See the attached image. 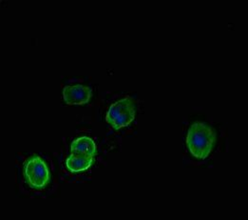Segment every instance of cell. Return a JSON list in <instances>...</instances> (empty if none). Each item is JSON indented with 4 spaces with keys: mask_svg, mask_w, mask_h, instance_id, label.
Segmentation results:
<instances>
[{
    "mask_svg": "<svg viewBox=\"0 0 248 220\" xmlns=\"http://www.w3.org/2000/svg\"><path fill=\"white\" fill-rule=\"evenodd\" d=\"M216 141L214 130L205 123L195 122L188 130L186 144L191 154L198 159H205Z\"/></svg>",
    "mask_w": 248,
    "mask_h": 220,
    "instance_id": "1",
    "label": "cell"
},
{
    "mask_svg": "<svg viewBox=\"0 0 248 220\" xmlns=\"http://www.w3.org/2000/svg\"><path fill=\"white\" fill-rule=\"evenodd\" d=\"M135 107L129 98H122L113 103L108 110L106 120L114 129L119 130L127 127L134 120Z\"/></svg>",
    "mask_w": 248,
    "mask_h": 220,
    "instance_id": "2",
    "label": "cell"
},
{
    "mask_svg": "<svg viewBox=\"0 0 248 220\" xmlns=\"http://www.w3.org/2000/svg\"><path fill=\"white\" fill-rule=\"evenodd\" d=\"M24 175L30 187L33 189H43L50 180V174L46 163L39 157L33 156L24 167Z\"/></svg>",
    "mask_w": 248,
    "mask_h": 220,
    "instance_id": "3",
    "label": "cell"
},
{
    "mask_svg": "<svg viewBox=\"0 0 248 220\" xmlns=\"http://www.w3.org/2000/svg\"><path fill=\"white\" fill-rule=\"evenodd\" d=\"M62 94L68 105H84L92 98L91 88L84 85L67 86L63 89Z\"/></svg>",
    "mask_w": 248,
    "mask_h": 220,
    "instance_id": "4",
    "label": "cell"
},
{
    "mask_svg": "<svg viewBox=\"0 0 248 220\" xmlns=\"http://www.w3.org/2000/svg\"><path fill=\"white\" fill-rule=\"evenodd\" d=\"M93 163V156L84 154V153H76L72 152L69 158L66 161L67 168L72 172H81L87 171L92 164Z\"/></svg>",
    "mask_w": 248,
    "mask_h": 220,
    "instance_id": "5",
    "label": "cell"
},
{
    "mask_svg": "<svg viewBox=\"0 0 248 220\" xmlns=\"http://www.w3.org/2000/svg\"><path fill=\"white\" fill-rule=\"evenodd\" d=\"M71 151L72 152L84 153V154L93 156L96 152V145L92 138L88 136H83L75 139V141L72 143Z\"/></svg>",
    "mask_w": 248,
    "mask_h": 220,
    "instance_id": "6",
    "label": "cell"
}]
</instances>
